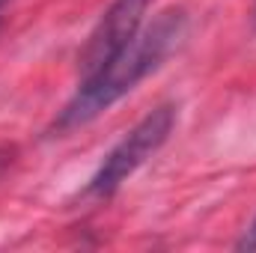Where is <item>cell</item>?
I'll return each instance as SVG.
<instances>
[{"instance_id": "7a4b0ae2", "label": "cell", "mask_w": 256, "mask_h": 253, "mask_svg": "<svg viewBox=\"0 0 256 253\" xmlns=\"http://www.w3.org/2000/svg\"><path fill=\"white\" fill-rule=\"evenodd\" d=\"M176 128V104H158L152 108L137 126L126 131V137L102 158L98 170L92 173L90 185H86V196L96 200H108L126 185L128 179L167 143V137Z\"/></svg>"}, {"instance_id": "6da1fadb", "label": "cell", "mask_w": 256, "mask_h": 253, "mask_svg": "<svg viewBox=\"0 0 256 253\" xmlns=\"http://www.w3.org/2000/svg\"><path fill=\"white\" fill-rule=\"evenodd\" d=\"M188 33V15L185 9H167L152 24L140 27V33L126 48L102 66L96 74L84 78L78 92L68 98L60 116L54 120V131H74V128L92 122L104 110H110L120 98H126L131 90H137L140 80H146L152 72H158L164 60L182 45Z\"/></svg>"}, {"instance_id": "277c9868", "label": "cell", "mask_w": 256, "mask_h": 253, "mask_svg": "<svg viewBox=\"0 0 256 253\" xmlns=\"http://www.w3.org/2000/svg\"><path fill=\"white\" fill-rule=\"evenodd\" d=\"M236 250H248V253H256V218L254 224L244 230V236L238 238V244H236Z\"/></svg>"}, {"instance_id": "5b68a950", "label": "cell", "mask_w": 256, "mask_h": 253, "mask_svg": "<svg viewBox=\"0 0 256 253\" xmlns=\"http://www.w3.org/2000/svg\"><path fill=\"white\" fill-rule=\"evenodd\" d=\"M0 3H3V0H0Z\"/></svg>"}, {"instance_id": "3957f363", "label": "cell", "mask_w": 256, "mask_h": 253, "mask_svg": "<svg viewBox=\"0 0 256 253\" xmlns=\"http://www.w3.org/2000/svg\"><path fill=\"white\" fill-rule=\"evenodd\" d=\"M149 3L152 0H114L104 9V15L98 18V24L90 33L86 45L78 54L80 80L90 78V74H96L102 66H108L140 33Z\"/></svg>"}]
</instances>
